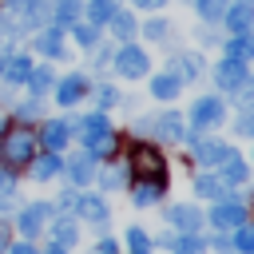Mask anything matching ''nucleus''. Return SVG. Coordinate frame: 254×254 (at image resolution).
<instances>
[{
  "label": "nucleus",
  "mask_w": 254,
  "mask_h": 254,
  "mask_svg": "<svg viewBox=\"0 0 254 254\" xmlns=\"http://www.w3.org/2000/svg\"><path fill=\"white\" fill-rule=\"evenodd\" d=\"M0 159H4L8 167L32 163V159H36V135H32L28 127H8V131L0 135Z\"/></svg>",
  "instance_id": "f257e3e1"
},
{
  "label": "nucleus",
  "mask_w": 254,
  "mask_h": 254,
  "mask_svg": "<svg viewBox=\"0 0 254 254\" xmlns=\"http://www.w3.org/2000/svg\"><path fill=\"white\" fill-rule=\"evenodd\" d=\"M131 171L139 179H163V155L151 143H131Z\"/></svg>",
  "instance_id": "f03ea898"
},
{
  "label": "nucleus",
  "mask_w": 254,
  "mask_h": 254,
  "mask_svg": "<svg viewBox=\"0 0 254 254\" xmlns=\"http://www.w3.org/2000/svg\"><path fill=\"white\" fill-rule=\"evenodd\" d=\"M147 52L143 48H135V44H123L119 52H115V71L119 75H127V79H139V75H147Z\"/></svg>",
  "instance_id": "7ed1b4c3"
},
{
  "label": "nucleus",
  "mask_w": 254,
  "mask_h": 254,
  "mask_svg": "<svg viewBox=\"0 0 254 254\" xmlns=\"http://www.w3.org/2000/svg\"><path fill=\"white\" fill-rule=\"evenodd\" d=\"M222 99L218 95H202L194 107H190V127H214L218 119H222Z\"/></svg>",
  "instance_id": "20e7f679"
},
{
  "label": "nucleus",
  "mask_w": 254,
  "mask_h": 254,
  "mask_svg": "<svg viewBox=\"0 0 254 254\" xmlns=\"http://www.w3.org/2000/svg\"><path fill=\"white\" fill-rule=\"evenodd\" d=\"M214 79H218V87H222V91H234L238 83H246V60L226 56V60L214 67Z\"/></svg>",
  "instance_id": "39448f33"
},
{
  "label": "nucleus",
  "mask_w": 254,
  "mask_h": 254,
  "mask_svg": "<svg viewBox=\"0 0 254 254\" xmlns=\"http://www.w3.org/2000/svg\"><path fill=\"white\" fill-rule=\"evenodd\" d=\"M143 127H147L151 135H159L163 143H167V139H183V115H175V111H163V115H155V119H143Z\"/></svg>",
  "instance_id": "423d86ee"
},
{
  "label": "nucleus",
  "mask_w": 254,
  "mask_h": 254,
  "mask_svg": "<svg viewBox=\"0 0 254 254\" xmlns=\"http://www.w3.org/2000/svg\"><path fill=\"white\" fill-rule=\"evenodd\" d=\"M222 20H226V28H230L234 36H242V32H254V0H238V4H230Z\"/></svg>",
  "instance_id": "0eeeda50"
},
{
  "label": "nucleus",
  "mask_w": 254,
  "mask_h": 254,
  "mask_svg": "<svg viewBox=\"0 0 254 254\" xmlns=\"http://www.w3.org/2000/svg\"><path fill=\"white\" fill-rule=\"evenodd\" d=\"M190 151H194V159H198V163H206V167H210V163H222L234 147L214 143V139H194V135H190Z\"/></svg>",
  "instance_id": "6e6552de"
},
{
  "label": "nucleus",
  "mask_w": 254,
  "mask_h": 254,
  "mask_svg": "<svg viewBox=\"0 0 254 254\" xmlns=\"http://www.w3.org/2000/svg\"><path fill=\"white\" fill-rule=\"evenodd\" d=\"M167 222H175L179 230L194 234V230H198V222H202V214H198V206H190V202H179V206H171V210H167Z\"/></svg>",
  "instance_id": "1a4fd4ad"
},
{
  "label": "nucleus",
  "mask_w": 254,
  "mask_h": 254,
  "mask_svg": "<svg viewBox=\"0 0 254 254\" xmlns=\"http://www.w3.org/2000/svg\"><path fill=\"white\" fill-rule=\"evenodd\" d=\"M36 52H44V56H52V60L64 56V32H60V24H48V28L36 36Z\"/></svg>",
  "instance_id": "9d476101"
},
{
  "label": "nucleus",
  "mask_w": 254,
  "mask_h": 254,
  "mask_svg": "<svg viewBox=\"0 0 254 254\" xmlns=\"http://www.w3.org/2000/svg\"><path fill=\"white\" fill-rule=\"evenodd\" d=\"M83 91H87V79H83V75H64V79L56 83V99H60L64 107H67V103H79Z\"/></svg>",
  "instance_id": "9b49d317"
},
{
  "label": "nucleus",
  "mask_w": 254,
  "mask_h": 254,
  "mask_svg": "<svg viewBox=\"0 0 254 254\" xmlns=\"http://www.w3.org/2000/svg\"><path fill=\"white\" fill-rule=\"evenodd\" d=\"M210 222H214L218 230H230V226H242V222H246V210H242L238 202H218L214 214H210Z\"/></svg>",
  "instance_id": "f8f14e48"
},
{
  "label": "nucleus",
  "mask_w": 254,
  "mask_h": 254,
  "mask_svg": "<svg viewBox=\"0 0 254 254\" xmlns=\"http://www.w3.org/2000/svg\"><path fill=\"white\" fill-rule=\"evenodd\" d=\"M48 16H52V24L71 28L75 16H79V0H48Z\"/></svg>",
  "instance_id": "ddd939ff"
},
{
  "label": "nucleus",
  "mask_w": 254,
  "mask_h": 254,
  "mask_svg": "<svg viewBox=\"0 0 254 254\" xmlns=\"http://www.w3.org/2000/svg\"><path fill=\"white\" fill-rule=\"evenodd\" d=\"M48 214H52L48 202H32V206H24V210H20V230H24V234H36V230L44 226Z\"/></svg>",
  "instance_id": "4468645a"
},
{
  "label": "nucleus",
  "mask_w": 254,
  "mask_h": 254,
  "mask_svg": "<svg viewBox=\"0 0 254 254\" xmlns=\"http://www.w3.org/2000/svg\"><path fill=\"white\" fill-rule=\"evenodd\" d=\"M179 87H183V79H179L175 71H159V75L151 79V95H155V99H175Z\"/></svg>",
  "instance_id": "2eb2a0df"
},
{
  "label": "nucleus",
  "mask_w": 254,
  "mask_h": 254,
  "mask_svg": "<svg viewBox=\"0 0 254 254\" xmlns=\"http://www.w3.org/2000/svg\"><path fill=\"white\" fill-rule=\"evenodd\" d=\"M107 131H111V123H107V115H103V111H91V115L79 123V135H83V143H87V147H91L99 135H107Z\"/></svg>",
  "instance_id": "dca6fc26"
},
{
  "label": "nucleus",
  "mask_w": 254,
  "mask_h": 254,
  "mask_svg": "<svg viewBox=\"0 0 254 254\" xmlns=\"http://www.w3.org/2000/svg\"><path fill=\"white\" fill-rule=\"evenodd\" d=\"M0 71H4V79H8V83H24V79L32 75V60H28V56H8Z\"/></svg>",
  "instance_id": "f3484780"
},
{
  "label": "nucleus",
  "mask_w": 254,
  "mask_h": 254,
  "mask_svg": "<svg viewBox=\"0 0 254 254\" xmlns=\"http://www.w3.org/2000/svg\"><path fill=\"white\" fill-rule=\"evenodd\" d=\"M64 171H67V179H71V183H79V187L95 179V171H91V155H75V159H67V163H64Z\"/></svg>",
  "instance_id": "a211bd4d"
},
{
  "label": "nucleus",
  "mask_w": 254,
  "mask_h": 254,
  "mask_svg": "<svg viewBox=\"0 0 254 254\" xmlns=\"http://www.w3.org/2000/svg\"><path fill=\"white\" fill-rule=\"evenodd\" d=\"M67 135H71V123H64V119H52V123L44 127V143H48V151H60V147L67 143Z\"/></svg>",
  "instance_id": "6ab92c4d"
},
{
  "label": "nucleus",
  "mask_w": 254,
  "mask_h": 254,
  "mask_svg": "<svg viewBox=\"0 0 254 254\" xmlns=\"http://www.w3.org/2000/svg\"><path fill=\"white\" fill-rule=\"evenodd\" d=\"M218 167H222V175H218L222 183H242V179H246V163H242V155H238V151H230Z\"/></svg>",
  "instance_id": "aec40b11"
},
{
  "label": "nucleus",
  "mask_w": 254,
  "mask_h": 254,
  "mask_svg": "<svg viewBox=\"0 0 254 254\" xmlns=\"http://www.w3.org/2000/svg\"><path fill=\"white\" fill-rule=\"evenodd\" d=\"M194 190H198L202 198H226V194H230L218 175H198V179H194Z\"/></svg>",
  "instance_id": "412c9836"
},
{
  "label": "nucleus",
  "mask_w": 254,
  "mask_h": 254,
  "mask_svg": "<svg viewBox=\"0 0 254 254\" xmlns=\"http://www.w3.org/2000/svg\"><path fill=\"white\" fill-rule=\"evenodd\" d=\"M159 194H163V179H139V187H135V202L139 206L159 202Z\"/></svg>",
  "instance_id": "4be33fe9"
},
{
  "label": "nucleus",
  "mask_w": 254,
  "mask_h": 254,
  "mask_svg": "<svg viewBox=\"0 0 254 254\" xmlns=\"http://www.w3.org/2000/svg\"><path fill=\"white\" fill-rule=\"evenodd\" d=\"M75 206H79V214H83L87 222H95V226H107V206H103L99 198H79Z\"/></svg>",
  "instance_id": "5701e85b"
},
{
  "label": "nucleus",
  "mask_w": 254,
  "mask_h": 254,
  "mask_svg": "<svg viewBox=\"0 0 254 254\" xmlns=\"http://www.w3.org/2000/svg\"><path fill=\"white\" fill-rule=\"evenodd\" d=\"M226 56H234V60H254V36H250V32L234 36V40L226 44Z\"/></svg>",
  "instance_id": "b1692460"
},
{
  "label": "nucleus",
  "mask_w": 254,
  "mask_h": 254,
  "mask_svg": "<svg viewBox=\"0 0 254 254\" xmlns=\"http://www.w3.org/2000/svg\"><path fill=\"white\" fill-rule=\"evenodd\" d=\"M115 16V0H87V24H103V20H111Z\"/></svg>",
  "instance_id": "393cba45"
},
{
  "label": "nucleus",
  "mask_w": 254,
  "mask_h": 254,
  "mask_svg": "<svg viewBox=\"0 0 254 254\" xmlns=\"http://www.w3.org/2000/svg\"><path fill=\"white\" fill-rule=\"evenodd\" d=\"M111 28H115V36L127 44V40L135 36V16H131V12H123V8H115V16H111Z\"/></svg>",
  "instance_id": "a878e982"
},
{
  "label": "nucleus",
  "mask_w": 254,
  "mask_h": 254,
  "mask_svg": "<svg viewBox=\"0 0 254 254\" xmlns=\"http://www.w3.org/2000/svg\"><path fill=\"white\" fill-rule=\"evenodd\" d=\"M60 163H64V159H56V151H52V155H44V159H32V179H40V183H44V179H52V175L60 171Z\"/></svg>",
  "instance_id": "bb28decb"
},
{
  "label": "nucleus",
  "mask_w": 254,
  "mask_h": 254,
  "mask_svg": "<svg viewBox=\"0 0 254 254\" xmlns=\"http://www.w3.org/2000/svg\"><path fill=\"white\" fill-rule=\"evenodd\" d=\"M194 8H198V16L202 20H222L226 16V8H230V0H190Z\"/></svg>",
  "instance_id": "cd10ccee"
},
{
  "label": "nucleus",
  "mask_w": 254,
  "mask_h": 254,
  "mask_svg": "<svg viewBox=\"0 0 254 254\" xmlns=\"http://www.w3.org/2000/svg\"><path fill=\"white\" fill-rule=\"evenodd\" d=\"M198 71H202V60L198 56H179L175 60V75L179 79H198Z\"/></svg>",
  "instance_id": "c85d7f7f"
},
{
  "label": "nucleus",
  "mask_w": 254,
  "mask_h": 254,
  "mask_svg": "<svg viewBox=\"0 0 254 254\" xmlns=\"http://www.w3.org/2000/svg\"><path fill=\"white\" fill-rule=\"evenodd\" d=\"M24 83L32 87V95H40V91H48V87H52V71H48V67H32V75H28Z\"/></svg>",
  "instance_id": "c756f323"
},
{
  "label": "nucleus",
  "mask_w": 254,
  "mask_h": 254,
  "mask_svg": "<svg viewBox=\"0 0 254 254\" xmlns=\"http://www.w3.org/2000/svg\"><path fill=\"white\" fill-rule=\"evenodd\" d=\"M75 234H79V230H75V222H67V218H60V222L52 226V238H56L60 246H71V242H75Z\"/></svg>",
  "instance_id": "7c9ffc66"
},
{
  "label": "nucleus",
  "mask_w": 254,
  "mask_h": 254,
  "mask_svg": "<svg viewBox=\"0 0 254 254\" xmlns=\"http://www.w3.org/2000/svg\"><path fill=\"white\" fill-rule=\"evenodd\" d=\"M71 32H75V40L83 48H95V40H99V28L95 24H71Z\"/></svg>",
  "instance_id": "2f4dec72"
},
{
  "label": "nucleus",
  "mask_w": 254,
  "mask_h": 254,
  "mask_svg": "<svg viewBox=\"0 0 254 254\" xmlns=\"http://www.w3.org/2000/svg\"><path fill=\"white\" fill-rule=\"evenodd\" d=\"M111 151H115V139H111V131H107V135H99V139L87 147V155H95V159H107Z\"/></svg>",
  "instance_id": "473e14b6"
},
{
  "label": "nucleus",
  "mask_w": 254,
  "mask_h": 254,
  "mask_svg": "<svg viewBox=\"0 0 254 254\" xmlns=\"http://www.w3.org/2000/svg\"><path fill=\"white\" fill-rule=\"evenodd\" d=\"M127 246H131L135 254H147V246H151V242H147V234H143L139 226H131V230H127Z\"/></svg>",
  "instance_id": "72a5a7b5"
},
{
  "label": "nucleus",
  "mask_w": 254,
  "mask_h": 254,
  "mask_svg": "<svg viewBox=\"0 0 254 254\" xmlns=\"http://www.w3.org/2000/svg\"><path fill=\"white\" fill-rule=\"evenodd\" d=\"M171 28H167V20L163 16H155V20H147V28H143V36H151V40H163Z\"/></svg>",
  "instance_id": "f704fd0d"
},
{
  "label": "nucleus",
  "mask_w": 254,
  "mask_h": 254,
  "mask_svg": "<svg viewBox=\"0 0 254 254\" xmlns=\"http://www.w3.org/2000/svg\"><path fill=\"white\" fill-rule=\"evenodd\" d=\"M95 103H99V107H111V103H119V91L103 83V87H95Z\"/></svg>",
  "instance_id": "c9c22d12"
},
{
  "label": "nucleus",
  "mask_w": 254,
  "mask_h": 254,
  "mask_svg": "<svg viewBox=\"0 0 254 254\" xmlns=\"http://www.w3.org/2000/svg\"><path fill=\"white\" fill-rule=\"evenodd\" d=\"M171 246H175V250H179V254H198V250H202V242H198V238H194V234H190V238H175V242H171Z\"/></svg>",
  "instance_id": "e433bc0d"
},
{
  "label": "nucleus",
  "mask_w": 254,
  "mask_h": 254,
  "mask_svg": "<svg viewBox=\"0 0 254 254\" xmlns=\"http://www.w3.org/2000/svg\"><path fill=\"white\" fill-rule=\"evenodd\" d=\"M234 246L250 254V250H254V226H238V238H234Z\"/></svg>",
  "instance_id": "4c0bfd02"
},
{
  "label": "nucleus",
  "mask_w": 254,
  "mask_h": 254,
  "mask_svg": "<svg viewBox=\"0 0 254 254\" xmlns=\"http://www.w3.org/2000/svg\"><path fill=\"white\" fill-rule=\"evenodd\" d=\"M238 131L254 139V111H242V115H238Z\"/></svg>",
  "instance_id": "58836bf2"
},
{
  "label": "nucleus",
  "mask_w": 254,
  "mask_h": 254,
  "mask_svg": "<svg viewBox=\"0 0 254 254\" xmlns=\"http://www.w3.org/2000/svg\"><path fill=\"white\" fill-rule=\"evenodd\" d=\"M40 115V99H28V103H20V119H36Z\"/></svg>",
  "instance_id": "ea45409f"
},
{
  "label": "nucleus",
  "mask_w": 254,
  "mask_h": 254,
  "mask_svg": "<svg viewBox=\"0 0 254 254\" xmlns=\"http://www.w3.org/2000/svg\"><path fill=\"white\" fill-rule=\"evenodd\" d=\"M119 183H123V171H115V167L103 171V187H119Z\"/></svg>",
  "instance_id": "a19ab883"
},
{
  "label": "nucleus",
  "mask_w": 254,
  "mask_h": 254,
  "mask_svg": "<svg viewBox=\"0 0 254 254\" xmlns=\"http://www.w3.org/2000/svg\"><path fill=\"white\" fill-rule=\"evenodd\" d=\"M234 91H242V95H238V99H242V103H254V83H238V87H234Z\"/></svg>",
  "instance_id": "79ce46f5"
},
{
  "label": "nucleus",
  "mask_w": 254,
  "mask_h": 254,
  "mask_svg": "<svg viewBox=\"0 0 254 254\" xmlns=\"http://www.w3.org/2000/svg\"><path fill=\"white\" fill-rule=\"evenodd\" d=\"M95 254H119V246H115V242H111V238H103V242H99V246H95Z\"/></svg>",
  "instance_id": "37998d69"
},
{
  "label": "nucleus",
  "mask_w": 254,
  "mask_h": 254,
  "mask_svg": "<svg viewBox=\"0 0 254 254\" xmlns=\"http://www.w3.org/2000/svg\"><path fill=\"white\" fill-rule=\"evenodd\" d=\"M12 187H16V183H12V175H8V171H0V194H12Z\"/></svg>",
  "instance_id": "c03bdc74"
},
{
  "label": "nucleus",
  "mask_w": 254,
  "mask_h": 254,
  "mask_svg": "<svg viewBox=\"0 0 254 254\" xmlns=\"http://www.w3.org/2000/svg\"><path fill=\"white\" fill-rule=\"evenodd\" d=\"M8 254H40V250H36V246H32V242H24V246H12V250H8Z\"/></svg>",
  "instance_id": "a18cd8bd"
},
{
  "label": "nucleus",
  "mask_w": 254,
  "mask_h": 254,
  "mask_svg": "<svg viewBox=\"0 0 254 254\" xmlns=\"http://www.w3.org/2000/svg\"><path fill=\"white\" fill-rule=\"evenodd\" d=\"M135 4H139V8H163L167 0H135Z\"/></svg>",
  "instance_id": "49530a36"
},
{
  "label": "nucleus",
  "mask_w": 254,
  "mask_h": 254,
  "mask_svg": "<svg viewBox=\"0 0 254 254\" xmlns=\"http://www.w3.org/2000/svg\"><path fill=\"white\" fill-rule=\"evenodd\" d=\"M0 250H8V226H0Z\"/></svg>",
  "instance_id": "de8ad7c7"
},
{
  "label": "nucleus",
  "mask_w": 254,
  "mask_h": 254,
  "mask_svg": "<svg viewBox=\"0 0 254 254\" xmlns=\"http://www.w3.org/2000/svg\"><path fill=\"white\" fill-rule=\"evenodd\" d=\"M48 254H64V246H60V242H56V246H52V250H48Z\"/></svg>",
  "instance_id": "09e8293b"
},
{
  "label": "nucleus",
  "mask_w": 254,
  "mask_h": 254,
  "mask_svg": "<svg viewBox=\"0 0 254 254\" xmlns=\"http://www.w3.org/2000/svg\"><path fill=\"white\" fill-rule=\"evenodd\" d=\"M0 127H4V123H0Z\"/></svg>",
  "instance_id": "8fccbe9b"
}]
</instances>
